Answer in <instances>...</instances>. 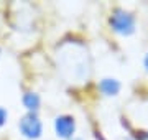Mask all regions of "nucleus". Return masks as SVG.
I'll return each instance as SVG.
<instances>
[{
  "instance_id": "obj_1",
  "label": "nucleus",
  "mask_w": 148,
  "mask_h": 140,
  "mask_svg": "<svg viewBox=\"0 0 148 140\" xmlns=\"http://www.w3.org/2000/svg\"><path fill=\"white\" fill-rule=\"evenodd\" d=\"M18 129H20V134L25 139H30V140L40 139L43 134V124L40 120V117L36 115V112L25 114L20 119V122H18Z\"/></svg>"
},
{
  "instance_id": "obj_2",
  "label": "nucleus",
  "mask_w": 148,
  "mask_h": 140,
  "mask_svg": "<svg viewBox=\"0 0 148 140\" xmlns=\"http://www.w3.org/2000/svg\"><path fill=\"white\" fill-rule=\"evenodd\" d=\"M54 130L56 135L61 139H69L73 137L74 130H76V124H74V119L71 115H59L54 120Z\"/></svg>"
},
{
  "instance_id": "obj_3",
  "label": "nucleus",
  "mask_w": 148,
  "mask_h": 140,
  "mask_svg": "<svg viewBox=\"0 0 148 140\" xmlns=\"http://www.w3.org/2000/svg\"><path fill=\"white\" fill-rule=\"evenodd\" d=\"M112 27H114L115 32L127 35V33L133 32V20H132V16L128 15V13L119 12V13H115L114 18H112Z\"/></svg>"
},
{
  "instance_id": "obj_4",
  "label": "nucleus",
  "mask_w": 148,
  "mask_h": 140,
  "mask_svg": "<svg viewBox=\"0 0 148 140\" xmlns=\"http://www.w3.org/2000/svg\"><path fill=\"white\" fill-rule=\"evenodd\" d=\"M21 101H23V106L28 109V112H36L41 104V99L36 92H25Z\"/></svg>"
},
{
  "instance_id": "obj_5",
  "label": "nucleus",
  "mask_w": 148,
  "mask_h": 140,
  "mask_svg": "<svg viewBox=\"0 0 148 140\" xmlns=\"http://www.w3.org/2000/svg\"><path fill=\"white\" fill-rule=\"evenodd\" d=\"M120 89V84L115 81V79H104L101 82V91L106 94V96H115Z\"/></svg>"
},
{
  "instance_id": "obj_6",
  "label": "nucleus",
  "mask_w": 148,
  "mask_h": 140,
  "mask_svg": "<svg viewBox=\"0 0 148 140\" xmlns=\"http://www.w3.org/2000/svg\"><path fill=\"white\" fill-rule=\"evenodd\" d=\"M7 119H8V112H7L5 109L0 106V127H2V125L7 122Z\"/></svg>"
},
{
  "instance_id": "obj_7",
  "label": "nucleus",
  "mask_w": 148,
  "mask_h": 140,
  "mask_svg": "<svg viewBox=\"0 0 148 140\" xmlns=\"http://www.w3.org/2000/svg\"><path fill=\"white\" fill-rule=\"evenodd\" d=\"M145 65H147V68H148V56H147V59H145Z\"/></svg>"
}]
</instances>
